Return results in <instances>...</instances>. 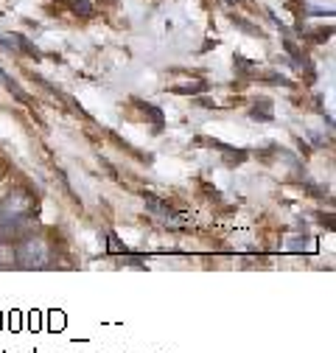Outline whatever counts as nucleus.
Returning a JSON list of instances; mask_svg holds the SVG:
<instances>
[{
  "label": "nucleus",
  "instance_id": "5",
  "mask_svg": "<svg viewBox=\"0 0 336 353\" xmlns=\"http://www.w3.org/2000/svg\"><path fill=\"white\" fill-rule=\"evenodd\" d=\"M0 46H6V48H14L17 42H14V37H3V34H0Z\"/></svg>",
  "mask_w": 336,
  "mask_h": 353
},
{
  "label": "nucleus",
  "instance_id": "1",
  "mask_svg": "<svg viewBox=\"0 0 336 353\" xmlns=\"http://www.w3.org/2000/svg\"><path fill=\"white\" fill-rule=\"evenodd\" d=\"M28 208H31L28 194H23V191L12 194L3 205H0V222H17V219H23L28 213Z\"/></svg>",
  "mask_w": 336,
  "mask_h": 353
},
{
  "label": "nucleus",
  "instance_id": "3",
  "mask_svg": "<svg viewBox=\"0 0 336 353\" xmlns=\"http://www.w3.org/2000/svg\"><path fill=\"white\" fill-rule=\"evenodd\" d=\"M70 6L81 17H93V3H90V0H70Z\"/></svg>",
  "mask_w": 336,
  "mask_h": 353
},
{
  "label": "nucleus",
  "instance_id": "2",
  "mask_svg": "<svg viewBox=\"0 0 336 353\" xmlns=\"http://www.w3.org/2000/svg\"><path fill=\"white\" fill-rule=\"evenodd\" d=\"M174 93H180V96H191V93H202V90H207V84L204 81H196V84H177V87H171Z\"/></svg>",
  "mask_w": 336,
  "mask_h": 353
},
{
  "label": "nucleus",
  "instance_id": "4",
  "mask_svg": "<svg viewBox=\"0 0 336 353\" xmlns=\"http://www.w3.org/2000/svg\"><path fill=\"white\" fill-rule=\"evenodd\" d=\"M14 42H17V46H20V48H23V51H25V54H28V57H34V59H36V57H39V51H36V48H34V46H31V42H28V39H25V37H23V34H14Z\"/></svg>",
  "mask_w": 336,
  "mask_h": 353
}]
</instances>
